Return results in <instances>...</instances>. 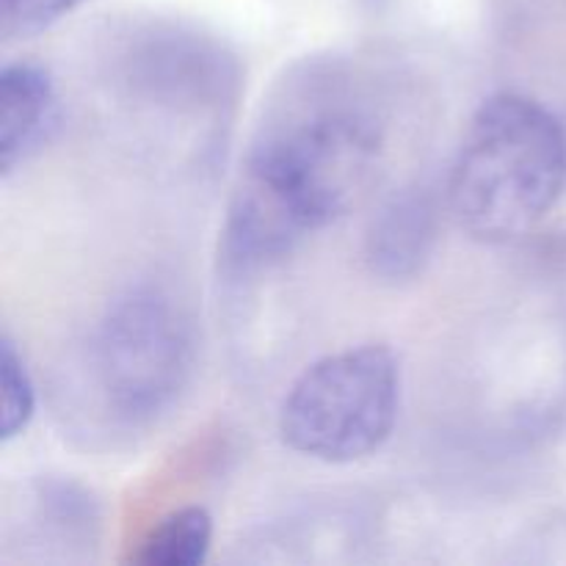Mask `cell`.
I'll return each mask as SVG.
<instances>
[{
	"label": "cell",
	"mask_w": 566,
	"mask_h": 566,
	"mask_svg": "<svg viewBox=\"0 0 566 566\" xmlns=\"http://www.w3.org/2000/svg\"><path fill=\"white\" fill-rule=\"evenodd\" d=\"M365 3H368V6H374V9H379V6H385L387 0H365Z\"/></svg>",
	"instance_id": "obj_10"
},
{
	"label": "cell",
	"mask_w": 566,
	"mask_h": 566,
	"mask_svg": "<svg viewBox=\"0 0 566 566\" xmlns=\"http://www.w3.org/2000/svg\"><path fill=\"white\" fill-rule=\"evenodd\" d=\"M59 116L50 72L36 61H9L0 72V171L9 177L44 142Z\"/></svg>",
	"instance_id": "obj_5"
},
{
	"label": "cell",
	"mask_w": 566,
	"mask_h": 566,
	"mask_svg": "<svg viewBox=\"0 0 566 566\" xmlns=\"http://www.w3.org/2000/svg\"><path fill=\"white\" fill-rule=\"evenodd\" d=\"M401 407V368L381 343L326 354L302 370L280 407L291 451L324 464L368 459L390 440Z\"/></svg>",
	"instance_id": "obj_4"
},
{
	"label": "cell",
	"mask_w": 566,
	"mask_h": 566,
	"mask_svg": "<svg viewBox=\"0 0 566 566\" xmlns=\"http://www.w3.org/2000/svg\"><path fill=\"white\" fill-rule=\"evenodd\" d=\"M83 3L86 0H0V33L6 42L33 39Z\"/></svg>",
	"instance_id": "obj_9"
},
{
	"label": "cell",
	"mask_w": 566,
	"mask_h": 566,
	"mask_svg": "<svg viewBox=\"0 0 566 566\" xmlns=\"http://www.w3.org/2000/svg\"><path fill=\"white\" fill-rule=\"evenodd\" d=\"M387 153L376 88L343 59L293 66L265 103L221 230V263L252 274L357 208Z\"/></svg>",
	"instance_id": "obj_1"
},
{
	"label": "cell",
	"mask_w": 566,
	"mask_h": 566,
	"mask_svg": "<svg viewBox=\"0 0 566 566\" xmlns=\"http://www.w3.org/2000/svg\"><path fill=\"white\" fill-rule=\"evenodd\" d=\"M191 368V318L164 287L138 285L116 296L88 340V385L116 423L142 426L166 412Z\"/></svg>",
	"instance_id": "obj_3"
},
{
	"label": "cell",
	"mask_w": 566,
	"mask_h": 566,
	"mask_svg": "<svg viewBox=\"0 0 566 566\" xmlns=\"http://www.w3.org/2000/svg\"><path fill=\"white\" fill-rule=\"evenodd\" d=\"M437 235V208L426 188H403L387 199L365 235V260L385 280L415 276L429 260Z\"/></svg>",
	"instance_id": "obj_6"
},
{
	"label": "cell",
	"mask_w": 566,
	"mask_h": 566,
	"mask_svg": "<svg viewBox=\"0 0 566 566\" xmlns=\"http://www.w3.org/2000/svg\"><path fill=\"white\" fill-rule=\"evenodd\" d=\"M213 545V517L205 506H182L153 525L133 562L142 566H199Z\"/></svg>",
	"instance_id": "obj_7"
},
{
	"label": "cell",
	"mask_w": 566,
	"mask_h": 566,
	"mask_svg": "<svg viewBox=\"0 0 566 566\" xmlns=\"http://www.w3.org/2000/svg\"><path fill=\"white\" fill-rule=\"evenodd\" d=\"M566 188V127L520 92L486 97L468 122L448 175V208L481 243L517 241Z\"/></svg>",
	"instance_id": "obj_2"
},
{
	"label": "cell",
	"mask_w": 566,
	"mask_h": 566,
	"mask_svg": "<svg viewBox=\"0 0 566 566\" xmlns=\"http://www.w3.org/2000/svg\"><path fill=\"white\" fill-rule=\"evenodd\" d=\"M0 387H3L0 440L11 442L31 426L33 415H36V387H33L25 359L17 352L9 335L0 340Z\"/></svg>",
	"instance_id": "obj_8"
}]
</instances>
